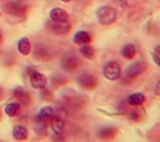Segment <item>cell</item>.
I'll return each mask as SVG.
<instances>
[{
    "label": "cell",
    "instance_id": "obj_1",
    "mask_svg": "<svg viewBox=\"0 0 160 142\" xmlns=\"http://www.w3.org/2000/svg\"><path fill=\"white\" fill-rule=\"evenodd\" d=\"M117 18H118V12L113 7L104 5V7H100L96 10V19L102 26H110V24H113L117 21Z\"/></svg>",
    "mask_w": 160,
    "mask_h": 142
},
{
    "label": "cell",
    "instance_id": "obj_2",
    "mask_svg": "<svg viewBox=\"0 0 160 142\" xmlns=\"http://www.w3.org/2000/svg\"><path fill=\"white\" fill-rule=\"evenodd\" d=\"M102 76L109 81L119 80L122 76L121 64H119L117 60H110L108 63H105L104 67H102Z\"/></svg>",
    "mask_w": 160,
    "mask_h": 142
},
{
    "label": "cell",
    "instance_id": "obj_3",
    "mask_svg": "<svg viewBox=\"0 0 160 142\" xmlns=\"http://www.w3.org/2000/svg\"><path fill=\"white\" fill-rule=\"evenodd\" d=\"M146 68H148V63L143 61V60H138L129 64V66L126 68L124 71V78L126 80H135L136 77H138L140 74H142Z\"/></svg>",
    "mask_w": 160,
    "mask_h": 142
},
{
    "label": "cell",
    "instance_id": "obj_4",
    "mask_svg": "<svg viewBox=\"0 0 160 142\" xmlns=\"http://www.w3.org/2000/svg\"><path fill=\"white\" fill-rule=\"evenodd\" d=\"M77 82L85 90H94V88L98 87V77L94 73L83 72V73H81L78 76Z\"/></svg>",
    "mask_w": 160,
    "mask_h": 142
},
{
    "label": "cell",
    "instance_id": "obj_5",
    "mask_svg": "<svg viewBox=\"0 0 160 142\" xmlns=\"http://www.w3.org/2000/svg\"><path fill=\"white\" fill-rule=\"evenodd\" d=\"M71 23L68 21H51L49 28L55 35H65L71 31Z\"/></svg>",
    "mask_w": 160,
    "mask_h": 142
},
{
    "label": "cell",
    "instance_id": "obj_6",
    "mask_svg": "<svg viewBox=\"0 0 160 142\" xmlns=\"http://www.w3.org/2000/svg\"><path fill=\"white\" fill-rule=\"evenodd\" d=\"M79 64H81V61H79V59L77 58V55L72 54V53H68V54H65L63 56V60H62V66L65 71H68V72H72V71H76L78 67H79Z\"/></svg>",
    "mask_w": 160,
    "mask_h": 142
},
{
    "label": "cell",
    "instance_id": "obj_7",
    "mask_svg": "<svg viewBox=\"0 0 160 142\" xmlns=\"http://www.w3.org/2000/svg\"><path fill=\"white\" fill-rule=\"evenodd\" d=\"M4 10L8 14L16 16V17H22L27 13V7L21 3H8V4H4Z\"/></svg>",
    "mask_w": 160,
    "mask_h": 142
},
{
    "label": "cell",
    "instance_id": "obj_8",
    "mask_svg": "<svg viewBox=\"0 0 160 142\" xmlns=\"http://www.w3.org/2000/svg\"><path fill=\"white\" fill-rule=\"evenodd\" d=\"M30 83L36 90H44L46 87V85H48V80H46V77L42 73L32 72L30 74Z\"/></svg>",
    "mask_w": 160,
    "mask_h": 142
},
{
    "label": "cell",
    "instance_id": "obj_9",
    "mask_svg": "<svg viewBox=\"0 0 160 142\" xmlns=\"http://www.w3.org/2000/svg\"><path fill=\"white\" fill-rule=\"evenodd\" d=\"M49 122L51 123V130H52V132H54V135L60 136L64 131V118L59 117V115H57L54 113V115H52Z\"/></svg>",
    "mask_w": 160,
    "mask_h": 142
},
{
    "label": "cell",
    "instance_id": "obj_10",
    "mask_svg": "<svg viewBox=\"0 0 160 142\" xmlns=\"http://www.w3.org/2000/svg\"><path fill=\"white\" fill-rule=\"evenodd\" d=\"M54 115V109L51 106H44L41 110L38 111V114L36 115V122H44V123H48L51 117Z\"/></svg>",
    "mask_w": 160,
    "mask_h": 142
},
{
    "label": "cell",
    "instance_id": "obj_11",
    "mask_svg": "<svg viewBox=\"0 0 160 142\" xmlns=\"http://www.w3.org/2000/svg\"><path fill=\"white\" fill-rule=\"evenodd\" d=\"M73 42L78 46L85 45V44H90L91 42V35L87 31H77L73 36Z\"/></svg>",
    "mask_w": 160,
    "mask_h": 142
},
{
    "label": "cell",
    "instance_id": "obj_12",
    "mask_svg": "<svg viewBox=\"0 0 160 142\" xmlns=\"http://www.w3.org/2000/svg\"><path fill=\"white\" fill-rule=\"evenodd\" d=\"M50 19L51 21H68V13L63 8H52L50 10Z\"/></svg>",
    "mask_w": 160,
    "mask_h": 142
},
{
    "label": "cell",
    "instance_id": "obj_13",
    "mask_svg": "<svg viewBox=\"0 0 160 142\" xmlns=\"http://www.w3.org/2000/svg\"><path fill=\"white\" fill-rule=\"evenodd\" d=\"M146 97L142 92H133L127 97V102L131 106H140L145 102Z\"/></svg>",
    "mask_w": 160,
    "mask_h": 142
},
{
    "label": "cell",
    "instance_id": "obj_14",
    "mask_svg": "<svg viewBox=\"0 0 160 142\" xmlns=\"http://www.w3.org/2000/svg\"><path fill=\"white\" fill-rule=\"evenodd\" d=\"M136 53H137V49H136V46L133 45V44H126V45H123L122 49H121L122 56H123L124 59H127V60H131V59L135 58Z\"/></svg>",
    "mask_w": 160,
    "mask_h": 142
},
{
    "label": "cell",
    "instance_id": "obj_15",
    "mask_svg": "<svg viewBox=\"0 0 160 142\" xmlns=\"http://www.w3.org/2000/svg\"><path fill=\"white\" fill-rule=\"evenodd\" d=\"M79 55H81L82 58H85V59H94L95 58V55H96V51H95V49L92 47L90 44H85V45H81L79 46Z\"/></svg>",
    "mask_w": 160,
    "mask_h": 142
},
{
    "label": "cell",
    "instance_id": "obj_16",
    "mask_svg": "<svg viewBox=\"0 0 160 142\" xmlns=\"http://www.w3.org/2000/svg\"><path fill=\"white\" fill-rule=\"evenodd\" d=\"M17 47L22 55H28L30 51H31V42L27 37H22L17 44Z\"/></svg>",
    "mask_w": 160,
    "mask_h": 142
},
{
    "label": "cell",
    "instance_id": "obj_17",
    "mask_svg": "<svg viewBox=\"0 0 160 142\" xmlns=\"http://www.w3.org/2000/svg\"><path fill=\"white\" fill-rule=\"evenodd\" d=\"M12 135H13V137H14L16 140L23 141V140L27 138L28 132H27V128H26V127H23V125H16L14 128H13Z\"/></svg>",
    "mask_w": 160,
    "mask_h": 142
},
{
    "label": "cell",
    "instance_id": "obj_18",
    "mask_svg": "<svg viewBox=\"0 0 160 142\" xmlns=\"http://www.w3.org/2000/svg\"><path fill=\"white\" fill-rule=\"evenodd\" d=\"M118 130L114 127H104L100 130L99 132V137L100 138H105V140H109V138H113L115 135H117Z\"/></svg>",
    "mask_w": 160,
    "mask_h": 142
},
{
    "label": "cell",
    "instance_id": "obj_19",
    "mask_svg": "<svg viewBox=\"0 0 160 142\" xmlns=\"http://www.w3.org/2000/svg\"><path fill=\"white\" fill-rule=\"evenodd\" d=\"M14 96L18 99V102H22V104H28V101H30L28 94L22 87H18L14 90Z\"/></svg>",
    "mask_w": 160,
    "mask_h": 142
},
{
    "label": "cell",
    "instance_id": "obj_20",
    "mask_svg": "<svg viewBox=\"0 0 160 142\" xmlns=\"http://www.w3.org/2000/svg\"><path fill=\"white\" fill-rule=\"evenodd\" d=\"M19 111V102H10L5 106V113L9 117H16Z\"/></svg>",
    "mask_w": 160,
    "mask_h": 142
},
{
    "label": "cell",
    "instance_id": "obj_21",
    "mask_svg": "<svg viewBox=\"0 0 160 142\" xmlns=\"http://www.w3.org/2000/svg\"><path fill=\"white\" fill-rule=\"evenodd\" d=\"M46 124L44 122H36L35 124V131L37 135H46Z\"/></svg>",
    "mask_w": 160,
    "mask_h": 142
},
{
    "label": "cell",
    "instance_id": "obj_22",
    "mask_svg": "<svg viewBox=\"0 0 160 142\" xmlns=\"http://www.w3.org/2000/svg\"><path fill=\"white\" fill-rule=\"evenodd\" d=\"M113 3L117 5V7H119L121 9H126V8H128V0H113Z\"/></svg>",
    "mask_w": 160,
    "mask_h": 142
},
{
    "label": "cell",
    "instance_id": "obj_23",
    "mask_svg": "<svg viewBox=\"0 0 160 142\" xmlns=\"http://www.w3.org/2000/svg\"><path fill=\"white\" fill-rule=\"evenodd\" d=\"M141 111L140 110H135V111H132V113H129V118L132 119V120H135V122H138V120H141Z\"/></svg>",
    "mask_w": 160,
    "mask_h": 142
},
{
    "label": "cell",
    "instance_id": "obj_24",
    "mask_svg": "<svg viewBox=\"0 0 160 142\" xmlns=\"http://www.w3.org/2000/svg\"><path fill=\"white\" fill-rule=\"evenodd\" d=\"M151 56H152V60H154V63L156 64V66H159L160 67V56L155 53V51H152L151 53Z\"/></svg>",
    "mask_w": 160,
    "mask_h": 142
},
{
    "label": "cell",
    "instance_id": "obj_25",
    "mask_svg": "<svg viewBox=\"0 0 160 142\" xmlns=\"http://www.w3.org/2000/svg\"><path fill=\"white\" fill-rule=\"evenodd\" d=\"M154 94L156 96H160V81L158 82V85L155 86V90H154Z\"/></svg>",
    "mask_w": 160,
    "mask_h": 142
},
{
    "label": "cell",
    "instance_id": "obj_26",
    "mask_svg": "<svg viewBox=\"0 0 160 142\" xmlns=\"http://www.w3.org/2000/svg\"><path fill=\"white\" fill-rule=\"evenodd\" d=\"M154 51H155V53H156V54L160 56V45H158V46L154 49Z\"/></svg>",
    "mask_w": 160,
    "mask_h": 142
},
{
    "label": "cell",
    "instance_id": "obj_27",
    "mask_svg": "<svg viewBox=\"0 0 160 142\" xmlns=\"http://www.w3.org/2000/svg\"><path fill=\"white\" fill-rule=\"evenodd\" d=\"M2 97H3V88L0 87V99H2Z\"/></svg>",
    "mask_w": 160,
    "mask_h": 142
},
{
    "label": "cell",
    "instance_id": "obj_28",
    "mask_svg": "<svg viewBox=\"0 0 160 142\" xmlns=\"http://www.w3.org/2000/svg\"><path fill=\"white\" fill-rule=\"evenodd\" d=\"M62 2H63V3H69L71 0H62Z\"/></svg>",
    "mask_w": 160,
    "mask_h": 142
},
{
    "label": "cell",
    "instance_id": "obj_29",
    "mask_svg": "<svg viewBox=\"0 0 160 142\" xmlns=\"http://www.w3.org/2000/svg\"><path fill=\"white\" fill-rule=\"evenodd\" d=\"M0 40H2V36H0Z\"/></svg>",
    "mask_w": 160,
    "mask_h": 142
},
{
    "label": "cell",
    "instance_id": "obj_30",
    "mask_svg": "<svg viewBox=\"0 0 160 142\" xmlns=\"http://www.w3.org/2000/svg\"><path fill=\"white\" fill-rule=\"evenodd\" d=\"M0 17H2V14H0Z\"/></svg>",
    "mask_w": 160,
    "mask_h": 142
}]
</instances>
